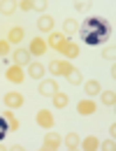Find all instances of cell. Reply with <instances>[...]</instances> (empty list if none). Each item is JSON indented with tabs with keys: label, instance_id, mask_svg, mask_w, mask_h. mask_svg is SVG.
<instances>
[{
	"label": "cell",
	"instance_id": "obj_1",
	"mask_svg": "<svg viewBox=\"0 0 116 151\" xmlns=\"http://www.w3.org/2000/svg\"><path fill=\"white\" fill-rule=\"evenodd\" d=\"M79 35H81L84 44L98 47V44H102V42L109 37V23H107V19H102V16H91V19H86V21L81 23Z\"/></svg>",
	"mask_w": 116,
	"mask_h": 151
},
{
	"label": "cell",
	"instance_id": "obj_2",
	"mask_svg": "<svg viewBox=\"0 0 116 151\" xmlns=\"http://www.w3.org/2000/svg\"><path fill=\"white\" fill-rule=\"evenodd\" d=\"M30 74H33L35 79H40V77L44 74V67H42V65H30Z\"/></svg>",
	"mask_w": 116,
	"mask_h": 151
},
{
	"label": "cell",
	"instance_id": "obj_3",
	"mask_svg": "<svg viewBox=\"0 0 116 151\" xmlns=\"http://www.w3.org/2000/svg\"><path fill=\"white\" fill-rule=\"evenodd\" d=\"M14 60L16 63H28V51H16L14 54Z\"/></svg>",
	"mask_w": 116,
	"mask_h": 151
},
{
	"label": "cell",
	"instance_id": "obj_4",
	"mask_svg": "<svg viewBox=\"0 0 116 151\" xmlns=\"http://www.w3.org/2000/svg\"><path fill=\"white\" fill-rule=\"evenodd\" d=\"M5 135H7V121L0 116V140H5Z\"/></svg>",
	"mask_w": 116,
	"mask_h": 151
},
{
	"label": "cell",
	"instance_id": "obj_5",
	"mask_svg": "<svg viewBox=\"0 0 116 151\" xmlns=\"http://www.w3.org/2000/svg\"><path fill=\"white\" fill-rule=\"evenodd\" d=\"M70 82H72V84H79V82H81L79 72H72V74H70Z\"/></svg>",
	"mask_w": 116,
	"mask_h": 151
},
{
	"label": "cell",
	"instance_id": "obj_6",
	"mask_svg": "<svg viewBox=\"0 0 116 151\" xmlns=\"http://www.w3.org/2000/svg\"><path fill=\"white\" fill-rule=\"evenodd\" d=\"M102 100H105L107 105H112V102H114V93H112V91H109V93H105V98H102Z\"/></svg>",
	"mask_w": 116,
	"mask_h": 151
},
{
	"label": "cell",
	"instance_id": "obj_7",
	"mask_svg": "<svg viewBox=\"0 0 116 151\" xmlns=\"http://www.w3.org/2000/svg\"><path fill=\"white\" fill-rule=\"evenodd\" d=\"M9 79H14V82H21L23 77H21V72H12V74H9Z\"/></svg>",
	"mask_w": 116,
	"mask_h": 151
},
{
	"label": "cell",
	"instance_id": "obj_8",
	"mask_svg": "<svg viewBox=\"0 0 116 151\" xmlns=\"http://www.w3.org/2000/svg\"><path fill=\"white\" fill-rule=\"evenodd\" d=\"M21 35H23V30H21V28H19V30H12V40H19Z\"/></svg>",
	"mask_w": 116,
	"mask_h": 151
},
{
	"label": "cell",
	"instance_id": "obj_9",
	"mask_svg": "<svg viewBox=\"0 0 116 151\" xmlns=\"http://www.w3.org/2000/svg\"><path fill=\"white\" fill-rule=\"evenodd\" d=\"M49 26H51V19L44 16V19H42V28H49Z\"/></svg>",
	"mask_w": 116,
	"mask_h": 151
},
{
	"label": "cell",
	"instance_id": "obj_10",
	"mask_svg": "<svg viewBox=\"0 0 116 151\" xmlns=\"http://www.w3.org/2000/svg\"><path fill=\"white\" fill-rule=\"evenodd\" d=\"M42 91H44V93H51V91H54V86H51V84H44V86H42Z\"/></svg>",
	"mask_w": 116,
	"mask_h": 151
},
{
	"label": "cell",
	"instance_id": "obj_11",
	"mask_svg": "<svg viewBox=\"0 0 116 151\" xmlns=\"http://www.w3.org/2000/svg\"><path fill=\"white\" fill-rule=\"evenodd\" d=\"M86 89H88V93H95V91H98V84H88Z\"/></svg>",
	"mask_w": 116,
	"mask_h": 151
}]
</instances>
